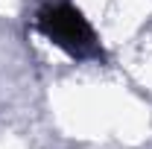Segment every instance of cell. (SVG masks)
<instances>
[{"instance_id": "1", "label": "cell", "mask_w": 152, "mask_h": 149, "mask_svg": "<svg viewBox=\"0 0 152 149\" xmlns=\"http://www.w3.org/2000/svg\"><path fill=\"white\" fill-rule=\"evenodd\" d=\"M38 32L73 58H99L102 47L94 26L70 3H47L35 18Z\"/></svg>"}]
</instances>
